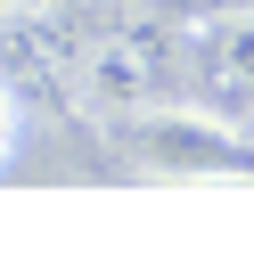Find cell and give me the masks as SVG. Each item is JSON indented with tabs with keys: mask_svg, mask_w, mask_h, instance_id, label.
Instances as JSON below:
<instances>
[{
	"mask_svg": "<svg viewBox=\"0 0 254 262\" xmlns=\"http://www.w3.org/2000/svg\"><path fill=\"white\" fill-rule=\"evenodd\" d=\"M74 98L107 123H131L147 106H180V33L172 25H115V33H82L74 66H66Z\"/></svg>",
	"mask_w": 254,
	"mask_h": 262,
	"instance_id": "obj_1",
	"label": "cell"
},
{
	"mask_svg": "<svg viewBox=\"0 0 254 262\" xmlns=\"http://www.w3.org/2000/svg\"><path fill=\"white\" fill-rule=\"evenodd\" d=\"M180 106L221 123L254 115V8H213L180 25Z\"/></svg>",
	"mask_w": 254,
	"mask_h": 262,
	"instance_id": "obj_2",
	"label": "cell"
},
{
	"mask_svg": "<svg viewBox=\"0 0 254 262\" xmlns=\"http://www.w3.org/2000/svg\"><path fill=\"white\" fill-rule=\"evenodd\" d=\"M131 139H139V164H156V172H254V139L238 131V123H221V115H180V106H147V115H131L123 123Z\"/></svg>",
	"mask_w": 254,
	"mask_h": 262,
	"instance_id": "obj_3",
	"label": "cell"
},
{
	"mask_svg": "<svg viewBox=\"0 0 254 262\" xmlns=\"http://www.w3.org/2000/svg\"><path fill=\"white\" fill-rule=\"evenodd\" d=\"M16 147V106H8V90H0V156Z\"/></svg>",
	"mask_w": 254,
	"mask_h": 262,
	"instance_id": "obj_4",
	"label": "cell"
},
{
	"mask_svg": "<svg viewBox=\"0 0 254 262\" xmlns=\"http://www.w3.org/2000/svg\"><path fill=\"white\" fill-rule=\"evenodd\" d=\"M238 131H246V139H254V115H238Z\"/></svg>",
	"mask_w": 254,
	"mask_h": 262,
	"instance_id": "obj_5",
	"label": "cell"
}]
</instances>
